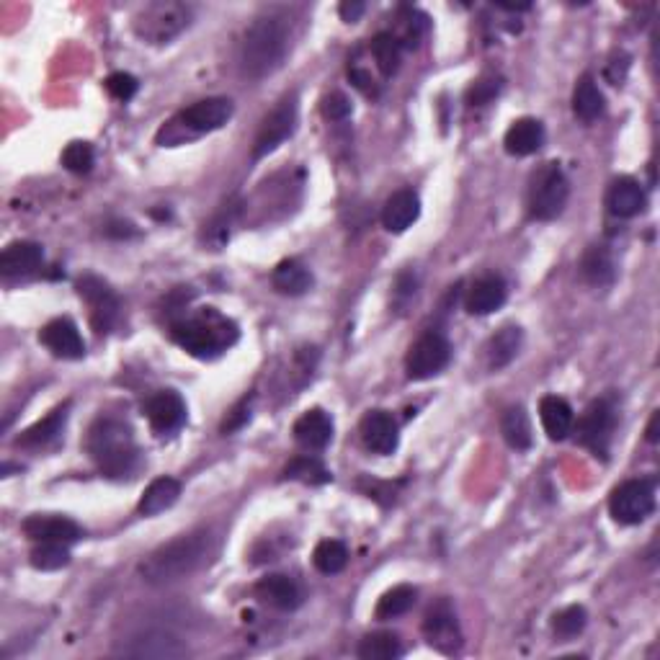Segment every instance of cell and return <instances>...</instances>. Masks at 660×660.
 I'll return each mask as SVG.
<instances>
[{"instance_id": "6da1fadb", "label": "cell", "mask_w": 660, "mask_h": 660, "mask_svg": "<svg viewBox=\"0 0 660 660\" xmlns=\"http://www.w3.org/2000/svg\"><path fill=\"white\" fill-rule=\"evenodd\" d=\"M214 552V537L202 529L184 537H176L173 542L163 544L140 563V575L145 583L153 586H168V583L184 581L196 570H202Z\"/></svg>"}, {"instance_id": "7a4b0ae2", "label": "cell", "mask_w": 660, "mask_h": 660, "mask_svg": "<svg viewBox=\"0 0 660 660\" xmlns=\"http://www.w3.org/2000/svg\"><path fill=\"white\" fill-rule=\"evenodd\" d=\"M289 49V24L282 13H263L245 29L240 44V68L251 80H261L282 68Z\"/></svg>"}, {"instance_id": "3957f363", "label": "cell", "mask_w": 660, "mask_h": 660, "mask_svg": "<svg viewBox=\"0 0 660 660\" xmlns=\"http://www.w3.org/2000/svg\"><path fill=\"white\" fill-rule=\"evenodd\" d=\"M171 333L173 341L196 359H214V356L225 354L238 341V325L222 318L212 307L173 323Z\"/></svg>"}, {"instance_id": "277c9868", "label": "cell", "mask_w": 660, "mask_h": 660, "mask_svg": "<svg viewBox=\"0 0 660 660\" xmlns=\"http://www.w3.org/2000/svg\"><path fill=\"white\" fill-rule=\"evenodd\" d=\"M86 447L104 475L124 477L135 467V436H132V428L117 418H98L88 431Z\"/></svg>"}, {"instance_id": "5b68a950", "label": "cell", "mask_w": 660, "mask_h": 660, "mask_svg": "<svg viewBox=\"0 0 660 660\" xmlns=\"http://www.w3.org/2000/svg\"><path fill=\"white\" fill-rule=\"evenodd\" d=\"M230 117H233V101H230V98H204V101H196L194 106L184 109L176 119L165 124V127L160 129L158 142H163V145H178V142L189 140V137L207 135V132L225 127V124L230 122Z\"/></svg>"}, {"instance_id": "8992f818", "label": "cell", "mask_w": 660, "mask_h": 660, "mask_svg": "<svg viewBox=\"0 0 660 660\" xmlns=\"http://www.w3.org/2000/svg\"><path fill=\"white\" fill-rule=\"evenodd\" d=\"M191 24V8L176 0L150 3L135 16V34L150 44H168Z\"/></svg>"}, {"instance_id": "52a82bcc", "label": "cell", "mask_w": 660, "mask_h": 660, "mask_svg": "<svg viewBox=\"0 0 660 660\" xmlns=\"http://www.w3.org/2000/svg\"><path fill=\"white\" fill-rule=\"evenodd\" d=\"M570 184L565 171L557 163H547L539 168L537 176L532 178V189H529V214L539 222L557 220L563 214L565 204H568Z\"/></svg>"}, {"instance_id": "ba28073f", "label": "cell", "mask_w": 660, "mask_h": 660, "mask_svg": "<svg viewBox=\"0 0 660 660\" xmlns=\"http://www.w3.org/2000/svg\"><path fill=\"white\" fill-rule=\"evenodd\" d=\"M655 508V485L650 480H627L614 488L609 498V514L614 521L624 526L642 524L653 514Z\"/></svg>"}, {"instance_id": "9c48e42d", "label": "cell", "mask_w": 660, "mask_h": 660, "mask_svg": "<svg viewBox=\"0 0 660 660\" xmlns=\"http://www.w3.org/2000/svg\"><path fill=\"white\" fill-rule=\"evenodd\" d=\"M449 359H452V346H449L447 336L439 333V330H426V333L410 346L408 359H405V369H408L410 379L421 382V379H431L439 372H444Z\"/></svg>"}, {"instance_id": "30bf717a", "label": "cell", "mask_w": 660, "mask_h": 660, "mask_svg": "<svg viewBox=\"0 0 660 660\" xmlns=\"http://www.w3.org/2000/svg\"><path fill=\"white\" fill-rule=\"evenodd\" d=\"M297 114H300V109H297V96L294 93L284 98V101H279V106L263 119L261 129H258L256 142H253V158H266L284 140H289L294 135V129H297Z\"/></svg>"}, {"instance_id": "8fae6325", "label": "cell", "mask_w": 660, "mask_h": 660, "mask_svg": "<svg viewBox=\"0 0 660 660\" xmlns=\"http://www.w3.org/2000/svg\"><path fill=\"white\" fill-rule=\"evenodd\" d=\"M614 423H617V416H614L612 403L596 400V403L588 405L586 413L578 421V441L586 449H591L596 457H606L609 444H612Z\"/></svg>"}, {"instance_id": "7c38bea8", "label": "cell", "mask_w": 660, "mask_h": 660, "mask_svg": "<svg viewBox=\"0 0 660 660\" xmlns=\"http://www.w3.org/2000/svg\"><path fill=\"white\" fill-rule=\"evenodd\" d=\"M423 635H426L431 648H436L444 655H454L462 648V632H459L457 614H454L452 604L447 599L436 601L428 609L426 619H423Z\"/></svg>"}, {"instance_id": "4fadbf2b", "label": "cell", "mask_w": 660, "mask_h": 660, "mask_svg": "<svg viewBox=\"0 0 660 660\" xmlns=\"http://www.w3.org/2000/svg\"><path fill=\"white\" fill-rule=\"evenodd\" d=\"M78 294L91 307V323L96 333H106L119 315L117 294L111 292L109 284L101 282L98 276H83L78 282Z\"/></svg>"}, {"instance_id": "5bb4252c", "label": "cell", "mask_w": 660, "mask_h": 660, "mask_svg": "<svg viewBox=\"0 0 660 660\" xmlns=\"http://www.w3.org/2000/svg\"><path fill=\"white\" fill-rule=\"evenodd\" d=\"M145 416L155 434H173L186 423V403L178 392L160 390L145 403Z\"/></svg>"}, {"instance_id": "9a60e30c", "label": "cell", "mask_w": 660, "mask_h": 660, "mask_svg": "<svg viewBox=\"0 0 660 660\" xmlns=\"http://www.w3.org/2000/svg\"><path fill=\"white\" fill-rule=\"evenodd\" d=\"M364 447L374 454H392L398 449V421L387 410H369L359 426Z\"/></svg>"}, {"instance_id": "2e32d148", "label": "cell", "mask_w": 660, "mask_h": 660, "mask_svg": "<svg viewBox=\"0 0 660 660\" xmlns=\"http://www.w3.org/2000/svg\"><path fill=\"white\" fill-rule=\"evenodd\" d=\"M39 341L47 346L57 359H83L86 356V341L80 336L78 325L70 318L49 320L39 333Z\"/></svg>"}, {"instance_id": "e0dca14e", "label": "cell", "mask_w": 660, "mask_h": 660, "mask_svg": "<svg viewBox=\"0 0 660 660\" xmlns=\"http://www.w3.org/2000/svg\"><path fill=\"white\" fill-rule=\"evenodd\" d=\"M186 653L189 648L184 642L168 632H145L122 648V655H129V658H184Z\"/></svg>"}, {"instance_id": "ac0fdd59", "label": "cell", "mask_w": 660, "mask_h": 660, "mask_svg": "<svg viewBox=\"0 0 660 660\" xmlns=\"http://www.w3.org/2000/svg\"><path fill=\"white\" fill-rule=\"evenodd\" d=\"M24 534L34 542L73 544L83 537V529L65 516H29L24 521Z\"/></svg>"}, {"instance_id": "d6986e66", "label": "cell", "mask_w": 660, "mask_h": 660, "mask_svg": "<svg viewBox=\"0 0 660 660\" xmlns=\"http://www.w3.org/2000/svg\"><path fill=\"white\" fill-rule=\"evenodd\" d=\"M648 204V196L642 191L640 181H635L632 176L617 178L612 186H609V194H606V207L614 217H622V220H630L645 209Z\"/></svg>"}, {"instance_id": "ffe728a7", "label": "cell", "mask_w": 660, "mask_h": 660, "mask_svg": "<svg viewBox=\"0 0 660 660\" xmlns=\"http://www.w3.org/2000/svg\"><path fill=\"white\" fill-rule=\"evenodd\" d=\"M44 251L42 245L34 243V240H16L0 253V274L6 279L13 276H29L42 266Z\"/></svg>"}, {"instance_id": "44dd1931", "label": "cell", "mask_w": 660, "mask_h": 660, "mask_svg": "<svg viewBox=\"0 0 660 660\" xmlns=\"http://www.w3.org/2000/svg\"><path fill=\"white\" fill-rule=\"evenodd\" d=\"M508 289L506 282H503L501 276H483V279H477L470 289H467L465 297V307L470 315H490V312L501 310L506 305Z\"/></svg>"}, {"instance_id": "7402d4cb", "label": "cell", "mask_w": 660, "mask_h": 660, "mask_svg": "<svg viewBox=\"0 0 660 660\" xmlns=\"http://www.w3.org/2000/svg\"><path fill=\"white\" fill-rule=\"evenodd\" d=\"M256 599L282 612H292L302 604V588L289 575H266L256 583Z\"/></svg>"}, {"instance_id": "603a6c76", "label": "cell", "mask_w": 660, "mask_h": 660, "mask_svg": "<svg viewBox=\"0 0 660 660\" xmlns=\"http://www.w3.org/2000/svg\"><path fill=\"white\" fill-rule=\"evenodd\" d=\"M421 214V199L413 189H400L382 207V225L390 233H405Z\"/></svg>"}, {"instance_id": "cb8c5ba5", "label": "cell", "mask_w": 660, "mask_h": 660, "mask_svg": "<svg viewBox=\"0 0 660 660\" xmlns=\"http://www.w3.org/2000/svg\"><path fill=\"white\" fill-rule=\"evenodd\" d=\"M544 124L539 119L524 117L516 119L511 127H508L506 137H503V145H506L508 155H516V158H526V155H534L537 150H542L544 145Z\"/></svg>"}, {"instance_id": "d4e9b609", "label": "cell", "mask_w": 660, "mask_h": 660, "mask_svg": "<svg viewBox=\"0 0 660 660\" xmlns=\"http://www.w3.org/2000/svg\"><path fill=\"white\" fill-rule=\"evenodd\" d=\"M294 439L305 449H325L333 439V421L325 410L312 408L294 423Z\"/></svg>"}, {"instance_id": "484cf974", "label": "cell", "mask_w": 660, "mask_h": 660, "mask_svg": "<svg viewBox=\"0 0 660 660\" xmlns=\"http://www.w3.org/2000/svg\"><path fill=\"white\" fill-rule=\"evenodd\" d=\"M539 418H542L544 434L550 436L552 441H563L568 439V434L573 431L575 413L570 408L568 400L557 398V395H547L539 403Z\"/></svg>"}, {"instance_id": "4316f807", "label": "cell", "mask_w": 660, "mask_h": 660, "mask_svg": "<svg viewBox=\"0 0 660 660\" xmlns=\"http://www.w3.org/2000/svg\"><path fill=\"white\" fill-rule=\"evenodd\" d=\"M521 343H524V330L519 325H506L495 333L485 346V356H488L490 369H503L519 356Z\"/></svg>"}, {"instance_id": "83f0119b", "label": "cell", "mask_w": 660, "mask_h": 660, "mask_svg": "<svg viewBox=\"0 0 660 660\" xmlns=\"http://www.w3.org/2000/svg\"><path fill=\"white\" fill-rule=\"evenodd\" d=\"M68 410H70V403L55 408L47 418H42L39 423H34V426L26 428L24 434L19 436V441H16V444H19V447H26V449L47 447L49 441H55L57 436L62 434L65 421H68Z\"/></svg>"}, {"instance_id": "f1b7e54d", "label": "cell", "mask_w": 660, "mask_h": 660, "mask_svg": "<svg viewBox=\"0 0 660 660\" xmlns=\"http://www.w3.org/2000/svg\"><path fill=\"white\" fill-rule=\"evenodd\" d=\"M178 495H181V483L176 477H158L147 485L137 508L142 516H158L178 501Z\"/></svg>"}, {"instance_id": "f546056e", "label": "cell", "mask_w": 660, "mask_h": 660, "mask_svg": "<svg viewBox=\"0 0 660 660\" xmlns=\"http://www.w3.org/2000/svg\"><path fill=\"white\" fill-rule=\"evenodd\" d=\"M581 274L593 287H606L614 282L617 269H614V258L609 248L604 245H591L581 258Z\"/></svg>"}, {"instance_id": "4dcf8cb0", "label": "cell", "mask_w": 660, "mask_h": 660, "mask_svg": "<svg viewBox=\"0 0 660 660\" xmlns=\"http://www.w3.org/2000/svg\"><path fill=\"white\" fill-rule=\"evenodd\" d=\"M271 282L282 294L300 297V294H305L312 287V274L305 263L297 261V258H289V261H282L276 266L274 274H271Z\"/></svg>"}, {"instance_id": "1f68e13d", "label": "cell", "mask_w": 660, "mask_h": 660, "mask_svg": "<svg viewBox=\"0 0 660 660\" xmlns=\"http://www.w3.org/2000/svg\"><path fill=\"white\" fill-rule=\"evenodd\" d=\"M606 104H604V93L599 91V86H596V80L591 78V75H583L581 80H578V86H575L573 91V111L575 117L581 119V122H596V119L604 114Z\"/></svg>"}, {"instance_id": "d6a6232c", "label": "cell", "mask_w": 660, "mask_h": 660, "mask_svg": "<svg viewBox=\"0 0 660 660\" xmlns=\"http://www.w3.org/2000/svg\"><path fill=\"white\" fill-rule=\"evenodd\" d=\"M501 434L508 447L516 449V452H526L532 447V423H529V416H526V410L521 405H514V408H508L503 413Z\"/></svg>"}, {"instance_id": "836d02e7", "label": "cell", "mask_w": 660, "mask_h": 660, "mask_svg": "<svg viewBox=\"0 0 660 660\" xmlns=\"http://www.w3.org/2000/svg\"><path fill=\"white\" fill-rule=\"evenodd\" d=\"M403 653V642L395 632H372L356 650L361 660H398Z\"/></svg>"}, {"instance_id": "e575fe53", "label": "cell", "mask_w": 660, "mask_h": 660, "mask_svg": "<svg viewBox=\"0 0 660 660\" xmlns=\"http://www.w3.org/2000/svg\"><path fill=\"white\" fill-rule=\"evenodd\" d=\"M416 599H418V591L413 586H395L390 588V591L379 599L377 609H374V617L377 619H398L403 617V614H408L413 606H416Z\"/></svg>"}, {"instance_id": "d590c367", "label": "cell", "mask_w": 660, "mask_h": 660, "mask_svg": "<svg viewBox=\"0 0 660 660\" xmlns=\"http://www.w3.org/2000/svg\"><path fill=\"white\" fill-rule=\"evenodd\" d=\"M372 55L374 62H377V68L382 70L385 78H392V75L400 70V55H403V44L395 34L390 31H379L377 37L372 39Z\"/></svg>"}, {"instance_id": "8d00e7d4", "label": "cell", "mask_w": 660, "mask_h": 660, "mask_svg": "<svg viewBox=\"0 0 660 660\" xmlns=\"http://www.w3.org/2000/svg\"><path fill=\"white\" fill-rule=\"evenodd\" d=\"M284 477H287V480H297V483H305V485L330 483L328 467H325L318 457H312V454H305V457H294L292 462L287 465V470H284Z\"/></svg>"}, {"instance_id": "74e56055", "label": "cell", "mask_w": 660, "mask_h": 660, "mask_svg": "<svg viewBox=\"0 0 660 660\" xmlns=\"http://www.w3.org/2000/svg\"><path fill=\"white\" fill-rule=\"evenodd\" d=\"M312 563L323 575H336L349 563V550L338 539H323L312 552Z\"/></svg>"}, {"instance_id": "f35d334b", "label": "cell", "mask_w": 660, "mask_h": 660, "mask_svg": "<svg viewBox=\"0 0 660 660\" xmlns=\"http://www.w3.org/2000/svg\"><path fill=\"white\" fill-rule=\"evenodd\" d=\"M70 563L68 544L62 542H39L31 550V565L37 570H60Z\"/></svg>"}, {"instance_id": "ab89813d", "label": "cell", "mask_w": 660, "mask_h": 660, "mask_svg": "<svg viewBox=\"0 0 660 660\" xmlns=\"http://www.w3.org/2000/svg\"><path fill=\"white\" fill-rule=\"evenodd\" d=\"M586 622H588L586 609L573 604V606H565L563 612L555 614V619H552V630H555L557 637L570 640V637L581 635V632L586 630Z\"/></svg>"}, {"instance_id": "60d3db41", "label": "cell", "mask_w": 660, "mask_h": 660, "mask_svg": "<svg viewBox=\"0 0 660 660\" xmlns=\"http://www.w3.org/2000/svg\"><path fill=\"white\" fill-rule=\"evenodd\" d=\"M93 160H96V155H93V147L88 142H70L65 147V153H62V165L70 173H80V176L91 171Z\"/></svg>"}, {"instance_id": "b9f144b4", "label": "cell", "mask_w": 660, "mask_h": 660, "mask_svg": "<svg viewBox=\"0 0 660 660\" xmlns=\"http://www.w3.org/2000/svg\"><path fill=\"white\" fill-rule=\"evenodd\" d=\"M503 88V80L490 75V78H480L477 83H472L470 91H467V104L470 106H485L490 104Z\"/></svg>"}, {"instance_id": "7bdbcfd3", "label": "cell", "mask_w": 660, "mask_h": 660, "mask_svg": "<svg viewBox=\"0 0 660 660\" xmlns=\"http://www.w3.org/2000/svg\"><path fill=\"white\" fill-rule=\"evenodd\" d=\"M137 88H140V83H137L135 75L129 73H111L109 78H106V91L117 98V101H129V98H135Z\"/></svg>"}, {"instance_id": "ee69618b", "label": "cell", "mask_w": 660, "mask_h": 660, "mask_svg": "<svg viewBox=\"0 0 660 660\" xmlns=\"http://www.w3.org/2000/svg\"><path fill=\"white\" fill-rule=\"evenodd\" d=\"M323 114L330 122H343L351 117V101L343 93H330L323 101Z\"/></svg>"}, {"instance_id": "f6af8a7d", "label": "cell", "mask_w": 660, "mask_h": 660, "mask_svg": "<svg viewBox=\"0 0 660 660\" xmlns=\"http://www.w3.org/2000/svg\"><path fill=\"white\" fill-rule=\"evenodd\" d=\"M405 21H408V24H405V37L400 44H405V47H410V49H416L428 29L426 16H421V13H416V11H410V16Z\"/></svg>"}, {"instance_id": "bcb514c9", "label": "cell", "mask_w": 660, "mask_h": 660, "mask_svg": "<svg viewBox=\"0 0 660 660\" xmlns=\"http://www.w3.org/2000/svg\"><path fill=\"white\" fill-rule=\"evenodd\" d=\"M248 418H251V398H243L238 405H235L230 413H227L225 423H222V434H233V431H238V428H243L245 423H248Z\"/></svg>"}, {"instance_id": "7dc6e473", "label": "cell", "mask_w": 660, "mask_h": 660, "mask_svg": "<svg viewBox=\"0 0 660 660\" xmlns=\"http://www.w3.org/2000/svg\"><path fill=\"white\" fill-rule=\"evenodd\" d=\"M349 78H351V83H354L356 91H361V93H364V96H369V98H377L379 96V88H377V83H374L372 73H367V70H364V68L349 70Z\"/></svg>"}, {"instance_id": "c3c4849f", "label": "cell", "mask_w": 660, "mask_h": 660, "mask_svg": "<svg viewBox=\"0 0 660 660\" xmlns=\"http://www.w3.org/2000/svg\"><path fill=\"white\" fill-rule=\"evenodd\" d=\"M416 276L413 274H400L398 276V284H395V305H408L413 297H416Z\"/></svg>"}, {"instance_id": "681fc988", "label": "cell", "mask_w": 660, "mask_h": 660, "mask_svg": "<svg viewBox=\"0 0 660 660\" xmlns=\"http://www.w3.org/2000/svg\"><path fill=\"white\" fill-rule=\"evenodd\" d=\"M364 3H361V0H346V3H341V8H338V11H341V19L343 21H349V24H356V21L361 19V13H364Z\"/></svg>"}, {"instance_id": "f907efd6", "label": "cell", "mask_w": 660, "mask_h": 660, "mask_svg": "<svg viewBox=\"0 0 660 660\" xmlns=\"http://www.w3.org/2000/svg\"><path fill=\"white\" fill-rule=\"evenodd\" d=\"M106 235L109 238H135L137 230L135 225H129V222H111V225H106Z\"/></svg>"}, {"instance_id": "816d5d0a", "label": "cell", "mask_w": 660, "mask_h": 660, "mask_svg": "<svg viewBox=\"0 0 660 660\" xmlns=\"http://www.w3.org/2000/svg\"><path fill=\"white\" fill-rule=\"evenodd\" d=\"M658 423H660V413H653V418H650V426H648V441H650V444H655V441H658Z\"/></svg>"}]
</instances>
